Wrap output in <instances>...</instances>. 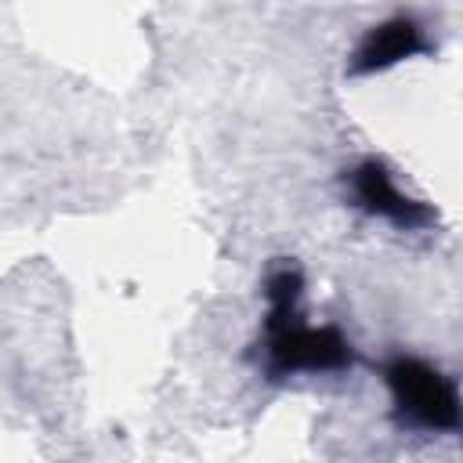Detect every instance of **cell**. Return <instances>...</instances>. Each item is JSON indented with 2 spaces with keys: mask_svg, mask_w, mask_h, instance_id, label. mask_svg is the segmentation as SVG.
<instances>
[{
  "mask_svg": "<svg viewBox=\"0 0 463 463\" xmlns=\"http://www.w3.org/2000/svg\"><path fill=\"white\" fill-rule=\"evenodd\" d=\"M268 304L271 307H297L300 304V293H304V279L297 268H279L271 279H268Z\"/></svg>",
  "mask_w": 463,
  "mask_h": 463,
  "instance_id": "obj_5",
  "label": "cell"
},
{
  "mask_svg": "<svg viewBox=\"0 0 463 463\" xmlns=\"http://www.w3.org/2000/svg\"><path fill=\"white\" fill-rule=\"evenodd\" d=\"M383 380L391 387V398L398 405V412L427 430H456L459 427V394L456 383L420 362V358H394L383 369Z\"/></svg>",
  "mask_w": 463,
  "mask_h": 463,
  "instance_id": "obj_2",
  "label": "cell"
},
{
  "mask_svg": "<svg viewBox=\"0 0 463 463\" xmlns=\"http://www.w3.org/2000/svg\"><path fill=\"white\" fill-rule=\"evenodd\" d=\"M351 195H354V203L362 210H369L376 217H387L398 228H427L434 221V210L423 206L420 199H409L394 184L391 170L383 163H376V159H365V163H358L351 170Z\"/></svg>",
  "mask_w": 463,
  "mask_h": 463,
  "instance_id": "obj_3",
  "label": "cell"
},
{
  "mask_svg": "<svg viewBox=\"0 0 463 463\" xmlns=\"http://www.w3.org/2000/svg\"><path fill=\"white\" fill-rule=\"evenodd\" d=\"M268 373L271 376H289V373H333V369H347L354 362V351L347 344V336H340V329L333 326H307L300 318V304L297 307H268Z\"/></svg>",
  "mask_w": 463,
  "mask_h": 463,
  "instance_id": "obj_1",
  "label": "cell"
},
{
  "mask_svg": "<svg viewBox=\"0 0 463 463\" xmlns=\"http://www.w3.org/2000/svg\"><path fill=\"white\" fill-rule=\"evenodd\" d=\"M427 51V40H423V25L409 14H398V18H387L380 25H373L362 43L354 47L351 54V65L347 72L351 76H369V72H383L412 54Z\"/></svg>",
  "mask_w": 463,
  "mask_h": 463,
  "instance_id": "obj_4",
  "label": "cell"
}]
</instances>
